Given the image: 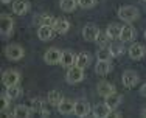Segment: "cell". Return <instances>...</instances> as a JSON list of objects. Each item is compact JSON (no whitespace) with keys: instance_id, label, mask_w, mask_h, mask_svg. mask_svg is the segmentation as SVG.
Instances as JSON below:
<instances>
[{"instance_id":"obj_27","label":"cell","mask_w":146,"mask_h":118,"mask_svg":"<svg viewBox=\"0 0 146 118\" xmlns=\"http://www.w3.org/2000/svg\"><path fill=\"white\" fill-rule=\"evenodd\" d=\"M6 95H8L11 99H16V98H19V96L22 95V89L19 87V84L11 86V87H6Z\"/></svg>"},{"instance_id":"obj_35","label":"cell","mask_w":146,"mask_h":118,"mask_svg":"<svg viewBox=\"0 0 146 118\" xmlns=\"http://www.w3.org/2000/svg\"><path fill=\"white\" fill-rule=\"evenodd\" d=\"M11 0H2V3H9Z\"/></svg>"},{"instance_id":"obj_33","label":"cell","mask_w":146,"mask_h":118,"mask_svg":"<svg viewBox=\"0 0 146 118\" xmlns=\"http://www.w3.org/2000/svg\"><path fill=\"white\" fill-rule=\"evenodd\" d=\"M140 93H141V96H146V82L143 86H141V89H140Z\"/></svg>"},{"instance_id":"obj_28","label":"cell","mask_w":146,"mask_h":118,"mask_svg":"<svg viewBox=\"0 0 146 118\" xmlns=\"http://www.w3.org/2000/svg\"><path fill=\"white\" fill-rule=\"evenodd\" d=\"M96 58H98V61H110L112 54H110V50H109V48L100 47L98 53H96Z\"/></svg>"},{"instance_id":"obj_1","label":"cell","mask_w":146,"mask_h":118,"mask_svg":"<svg viewBox=\"0 0 146 118\" xmlns=\"http://www.w3.org/2000/svg\"><path fill=\"white\" fill-rule=\"evenodd\" d=\"M138 16H140V11L135 6H121L118 9V17L126 23H131L134 20H137Z\"/></svg>"},{"instance_id":"obj_21","label":"cell","mask_w":146,"mask_h":118,"mask_svg":"<svg viewBox=\"0 0 146 118\" xmlns=\"http://www.w3.org/2000/svg\"><path fill=\"white\" fill-rule=\"evenodd\" d=\"M47 99H48V104H50V106L58 107L59 104H61V101L64 99V96H62L61 92H58V90H51V92H48Z\"/></svg>"},{"instance_id":"obj_36","label":"cell","mask_w":146,"mask_h":118,"mask_svg":"<svg viewBox=\"0 0 146 118\" xmlns=\"http://www.w3.org/2000/svg\"><path fill=\"white\" fill-rule=\"evenodd\" d=\"M145 39H146V31H145Z\"/></svg>"},{"instance_id":"obj_13","label":"cell","mask_w":146,"mask_h":118,"mask_svg":"<svg viewBox=\"0 0 146 118\" xmlns=\"http://www.w3.org/2000/svg\"><path fill=\"white\" fill-rule=\"evenodd\" d=\"M59 64L62 65V67H72V65H75L76 64V54L73 53V51H68V50H65V51H62V56H61V62Z\"/></svg>"},{"instance_id":"obj_12","label":"cell","mask_w":146,"mask_h":118,"mask_svg":"<svg viewBox=\"0 0 146 118\" xmlns=\"http://www.w3.org/2000/svg\"><path fill=\"white\" fill-rule=\"evenodd\" d=\"M54 34V28L53 25H40L37 30V37L40 40H50Z\"/></svg>"},{"instance_id":"obj_34","label":"cell","mask_w":146,"mask_h":118,"mask_svg":"<svg viewBox=\"0 0 146 118\" xmlns=\"http://www.w3.org/2000/svg\"><path fill=\"white\" fill-rule=\"evenodd\" d=\"M141 115H143V117H146V109H145V110H141Z\"/></svg>"},{"instance_id":"obj_20","label":"cell","mask_w":146,"mask_h":118,"mask_svg":"<svg viewBox=\"0 0 146 118\" xmlns=\"http://www.w3.org/2000/svg\"><path fill=\"white\" fill-rule=\"evenodd\" d=\"M27 11H28V3L25 0H16V2H13V13L14 14L23 16Z\"/></svg>"},{"instance_id":"obj_6","label":"cell","mask_w":146,"mask_h":118,"mask_svg":"<svg viewBox=\"0 0 146 118\" xmlns=\"http://www.w3.org/2000/svg\"><path fill=\"white\" fill-rule=\"evenodd\" d=\"M19 81H20V75L17 73L16 70H6V72H3L2 82H3V86H5V87L16 86V84H19Z\"/></svg>"},{"instance_id":"obj_19","label":"cell","mask_w":146,"mask_h":118,"mask_svg":"<svg viewBox=\"0 0 146 118\" xmlns=\"http://www.w3.org/2000/svg\"><path fill=\"white\" fill-rule=\"evenodd\" d=\"M53 28L58 34H65L68 31V28H70V23H68V20H65V19H56L54 23H53Z\"/></svg>"},{"instance_id":"obj_32","label":"cell","mask_w":146,"mask_h":118,"mask_svg":"<svg viewBox=\"0 0 146 118\" xmlns=\"http://www.w3.org/2000/svg\"><path fill=\"white\" fill-rule=\"evenodd\" d=\"M9 96L8 95H2V113H5L9 107Z\"/></svg>"},{"instance_id":"obj_23","label":"cell","mask_w":146,"mask_h":118,"mask_svg":"<svg viewBox=\"0 0 146 118\" xmlns=\"http://www.w3.org/2000/svg\"><path fill=\"white\" fill-rule=\"evenodd\" d=\"M76 6H79L78 5V0H61V2H59V8H61L64 13L75 11Z\"/></svg>"},{"instance_id":"obj_9","label":"cell","mask_w":146,"mask_h":118,"mask_svg":"<svg viewBox=\"0 0 146 118\" xmlns=\"http://www.w3.org/2000/svg\"><path fill=\"white\" fill-rule=\"evenodd\" d=\"M129 56L134 61H140L146 56V48L141 44H132L129 47Z\"/></svg>"},{"instance_id":"obj_2","label":"cell","mask_w":146,"mask_h":118,"mask_svg":"<svg viewBox=\"0 0 146 118\" xmlns=\"http://www.w3.org/2000/svg\"><path fill=\"white\" fill-rule=\"evenodd\" d=\"M84 79V68L78 67V65H72L67 72V82L68 84H78Z\"/></svg>"},{"instance_id":"obj_18","label":"cell","mask_w":146,"mask_h":118,"mask_svg":"<svg viewBox=\"0 0 146 118\" xmlns=\"http://www.w3.org/2000/svg\"><path fill=\"white\" fill-rule=\"evenodd\" d=\"M110 70H112L110 61H98L96 65H95V73L100 75V76H106Z\"/></svg>"},{"instance_id":"obj_29","label":"cell","mask_w":146,"mask_h":118,"mask_svg":"<svg viewBox=\"0 0 146 118\" xmlns=\"http://www.w3.org/2000/svg\"><path fill=\"white\" fill-rule=\"evenodd\" d=\"M109 39H110L109 34H107V33H101V31H100L98 37H96V44H98L100 47H106V44H107V40H109Z\"/></svg>"},{"instance_id":"obj_26","label":"cell","mask_w":146,"mask_h":118,"mask_svg":"<svg viewBox=\"0 0 146 118\" xmlns=\"http://www.w3.org/2000/svg\"><path fill=\"white\" fill-rule=\"evenodd\" d=\"M106 33L109 34L110 39H120V34H121V27H118L117 23H110L107 27Z\"/></svg>"},{"instance_id":"obj_16","label":"cell","mask_w":146,"mask_h":118,"mask_svg":"<svg viewBox=\"0 0 146 118\" xmlns=\"http://www.w3.org/2000/svg\"><path fill=\"white\" fill-rule=\"evenodd\" d=\"M92 62V56L89 51H81L79 54H76V65L81 68H87Z\"/></svg>"},{"instance_id":"obj_5","label":"cell","mask_w":146,"mask_h":118,"mask_svg":"<svg viewBox=\"0 0 146 118\" xmlns=\"http://www.w3.org/2000/svg\"><path fill=\"white\" fill-rule=\"evenodd\" d=\"M61 56H62V51L56 47H51V48H48V50L45 51L44 61L47 62L48 65H56V64L61 62Z\"/></svg>"},{"instance_id":"obj_22","label":"cell","mask_w":146,"mask_h":118,"mask_svg":"<svg viewBox=\"0 0 146 118\" xmlns=\"http://www.w3.org/2000/svg\"><path fill=\"white\" fill-rule=\"evenodd\" d=\"M31 113H33V109H30L28 106H23V104H19L16 106L14 112H13V117H20V118H28Z\"/></svg>"},{"instance_id":"obj_4","label":"cell","mask_w":146,"mask_h":118,"mask_svg":"<svg viewBox=\"0 0 146 118\" xmlns=\"http://www.w3.org/2000/svg\"><path fill=\"white\" fill-rule=\"evenodd\" d=\"M5 54L9 61H19V59L23 58L25 51H23V48L20 47L19 44H11L5 48Z\"/></svg>"},{"instance_id":"obj_31","label":"cell","mask_w":146,"mask_h":118,"mask_svg":"<svg viewBox=\"0 0 146 118\" xmlns=\"http://www.w3.org/2000/svg\"><path fill=\"white\" fill-rule=\"evenodd\" d=\"M78 5L84 9H89V8H93L95 5V0H78Z\"/></svg>"},{"instance_id":"obj_7","label":"cell","mask_w":146,"mask_h":118,"mask_svg":"<svg viewBox=\"0 0 146 118\" xmlns=\"http://www.w3.org/2000/svg\"><path fill=\"white\" fill-rule=\"evenodd\" d=\"M13 27H14V20H13V17L3 13V14L0 16V31H2L3 36H8V34H11Z\"/></svg>"},{"instance_id":"obj_37","label":"cell","mask_w":146,"mask_h":118,"mask_svg":"<svg viewBox=\"0 0 146 118\" xmlns=\"http://www.w3.org/2000/svg\"><path fill=\"white\" fill-rule=\"evenodd\" d=\"M145 2H146V0H145Z\"/></svg>"},{"instance_id":"obj_30","label":"cell","mask_w":146,"mask_h":118,"mask_svg":"<svg viewBox=\"0 0 146 118\" xmlns=\"http://www.w3.org/2000/svg\"><path fill=\"white\" fill-rule=\"evenodd\" d=\"M39 17H40V25H53L54 23V19L50 14H42Z\"/></svg>"},{"instance_id":"obj_24","label":"cell","mask_w":146,"mask_h":118,"mask_svg":"<svg viewBox=\"0 0 146 118\" xmlns=\"http://www.w3.org/2000/svg\"><path fill=\"white\" fill-rule=\"evenodd\" d=\"M109 50H110V54H112V58H118V56H121V54L124 53V42H112L110 44V47H109Z\"/></svg>"},{"instance_id":"obj_10","label":"cell","mask_w":146,"mask_h":118,"mask_svg":"<svg viewBox=\"0 0 146 118\" xmlns=\"http://www.w3.org/2000/svg\"><path fill=\"white\" fill-rule=\"evenodd\" d=\"M96 92H98L100 96L106 98V96L115 93V86L110 84V82H107V81H101V82H98V86H96Z\"/></svg>"},{"instance_id":"obj_25","label":"cell","mask_w":146,"mask_h":118,"mask_svg":"<svg viewBox=\"0 0 146 118\" xmlns=\"http://www.w3.org/2000/svg\"><path fill=\"white\" fill-rule=\"evenodd\" d=\"M104 99H106V101H104V103H106L107 106H109L110 109L113 110V109H115V107H118V104L121 103V95H118V93H112V95L106 96V98H104Z\"/></svg>"},{"instance_id":"obj_14","label":"cell","mask_w":146,"mask_h":118,"mask_svg":"<svg viewBox=\"0 0 146 118\" xmlns=\"http://www.w3.org/2000/svg\"><path fill=\"white\" fill-rule=\"evenodd\" d=\"M135 39V30L127 23V25L121 27V34H120V40L121 42H131Z\"/></svg>"},{"instance_id":"obj_15","label":"cell","mask_w":146,"mask_h":118,"mask_svg":"<svg viewBox=\"0 0 146 118\" xmlns=\"http://www.w3.org/2000/svg\"><path fill=\"white\" fill-rule=\"evenodd\" d=\"M92 112L96 118H106V117H109L110 113H112V109L104 103V104H96V106L93 107Z\"/></svg>"},{"instance_id":"obj_17","label":"cell","mask_w":146,"mask_h":118,"mask_svg":"<svg viewBox=\"0 0 146 118\" xmlns=\"http://www.w3.org/2000/svg\"><path fill=\"white\" fill-rule=\"evenodd\" d=\"M90 113V106L86 101H75V115L76 117H87Z\"/></svg>"},{"instance_id":"obj_3","label":"cell","mask_w":146,"mask_h":118,"mask_svg":"<svg viewBox=\"0 0 146 118\" xmlns=\"http://www.w3.org/2000/svg\"><path fill=\"white\" fill-rule=\"evenodd\" d=\"M138 81H140V75L135 70H126L123 73V76H121V82H123V86L126 89L135 87V86L138 84Z\"/></svg>"},{"instance_id":"obj_11","label":"cell","mask_w":146,"mask_h":118,"mask_svg":"<svg viewBox=\"0 0 146 118\" xmlns=\"http://www.w3.org/2000/svg\"><path fill=\"white\" fill-rule=\"evenodd\" d=\"M58 110H59L61 115H70L72 112H75V101L64 98L61 101V104L58 106Z\"/></svg>"},{"instance_id":"obj_8","label":"cell","mask_w":146,"mask_h":118,"mask_svg":"<svg viewBox=\"0 0 146 118\" xmlns=\"http://www.w3.org/2000/svg\"><path fill=\"white\" fill-rule=\"evenodd\" d=\"M98 34H100V30H98V27L93 25V23H87V25L82 28V37H84L87 42H93V40H96Z\"/></svg>"}]
</instances>
